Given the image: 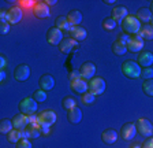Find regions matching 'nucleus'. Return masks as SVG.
Listing matches in <instances>:
<instances>
[{"label":"nucleus","instance_id":"obj_4","mask_svg":"<svg viewBox=\"0 0 153 148\" xmlns=\"http://www.w3.org/2000/svg\"><path fill=\"white\" fill-rule=\"evenodd\" d=\"M135 128H137V132L140 133L142 137H152L153 136V125L149 119L146 118H140L137 119L135 122Z\"/></svg>","mask_w":153,"mask_h":148},{"label":"nucleus","instance_id":"obj_20","mask_svg":"<svg viewBox=\"0 0 153 148\" xmlns=\"http://www.w3.org/2000/svg\"><path fill=\"white\" fill-rule=\"evenodd\" d=\"M86 36H88V32H86V29L82 28V26H73L70 30V37L73 40H75L76 43L83 41L86 39Z\"/></svg>","mask_w":153,"mask_h":148},{"label":"nucleus","instance_id":"obj_30","mask_svg":"<svg viewBox=\"0 0 153 148\" xmlns=\"http://www.w3.org/2000/svg\"><path fill=\"white\" fill-rule=\"evenodd\" d=\"M14 129V123H13V121L11 119H7V118H4V119H1L0 121V133L1 135H8L11 130Z\"/></svg>","mask_w":153,"mask_h":148},{"label":"nucleus","instance_id":"obj_1","mask_svg":"<svg viewBox=\"0 0 153 148\" xmlns=\"http://www.w3.org/2000/svg\"><path fill=\"white\" fill-rule=\"evenodd\" d=\"M141 26H142V23L140 22V19H138L135 15H131V14H128V15L126 16V19L122 22V29H123V32L130 36L137 34V33L140 32Z\"/></svg>","mask_w":153,"mask_h":148},{"label":"nucleus","instance_id":"obj_3","mask_svg":"<svg viewBox=\"0 0 153 148\" xmlns=\"http://www.w3.org/2000/svg\"><path fill=\"white\" fill-rule=\"evenodd\" d=\"M37 107H38L37 102H36L32 96L22 99L18 104L19 111H21V114H23V115H33V114H36Z\"/></svg>","mask_w":153,"mask_h":148},{"label":"nucleus","instance_id":"obj_29","mask_svg":"<svg viewBox=\"0 0 153 148\" xmlns=\"http://www.w3.org/2000/svg\"><path fill=\"white\" fill-rule=\"evenodd\" d=\"M111 49H112V52H114L115 55H118V56H122V55H124L126 52H128L127 51V45L123 44V43H120V41H118V40L112 43Z\"/></svg>","mask_w":153,"mask_h":148},{"label":"nucleus","instance_id":"obj_17","mask_svg":"<svg viewBox=\"0 0 153 148\" xmlns=\"http://www.w3.org/2000/svg\"><path fill=\"white\" fill-rule=\"evenodd\" d=\"M38 85H40V89L48 92V90H51L55 87V78L51 74H42L40 80H38Z\"/></svg>","mask_w":153,"mask_h":148},{"label":"nucleus","instance_id":"obj_9","mask_svg":"<svg viewBox=\"0 0 153 148\" xmlns=\"http://www.w3.org/2000/svg\"><path fill=\"white\" fill-rule=\"evenodd\" d=\"M79 73L81 77L86 81H90L92 78H94L96 74V64L92 63V62H85L82 63V66L79 67Z\"/></svg>","mask_w":153,"mask_h":148},{"label":"nucleus","instance_id":"obj_39","mask_svg":"<svg viewBox=\"0 0 153 148\" xmlns=\"http://www.w3.org/2000/svg\"><path fill=\"white\" fill-rule=\"evenodd\" d=\"M79 78H82L81 77L79 70H73V71H70V74H68V80H70V82L71 81H75V80H79Z\"/></svg>","mask_w":153,"mask_h":148},{"label":"nucleus","instance_id":"obj_32","mask_svg":"<svg viewBox=\"0 0 153 148\" xmlns=\"http://www.w3.org/2000/svg\"><path fill=\"white\" fill-rule=\"evenodd\" d=\"M142 90L146 96L153 97V78L152 80H145L142 84Z\"/></svg>","mask_w":153,"mask_h":148},{"label":"nucleus","instance_id":"obj_8","mask_svg":"<svg viewBox=\"0 0 153 148\" xmlns=\"http://www.w3.org/2000/svg\"><path fill=\"white\" fill-rule=\"evenodd\" d=\"M33 14L38 19H47L49 16V6L45 1L38 0V1H36L34 7H33Z\"/></svg>","mask_w":153,"mask_h":148},{"label":"nucleus","instance_id":"obj_35","mask_svg":"<svg viewBox=\"0 0 153 148\" xmlns=\"http://www.w3.org/2000/svg\"><path fill=\"white\" fill-rule=\"evenodd\" d=\"M94 99H96V96L92 93V92H86V93H83L82 95V97H81V100H82V103L85 104V106H90V104H93L94 103Z\"/></svg>","mask_w":153,"mask_h":148},{"label":"nucleus","instance_id":"obj_7","mask_svg":"<svg viewBox=\"0 0 153 148\" xmlns=\"http://www.w3.org/2000/svg\"><path fill=\"white\" fill-rule=\"evenodd\" d=\"M63 32L60 29H57L56 26L49 28L47 32V41L51 45H60V43L63 41Z\"/></svg>","mask_w":153,"mask_h":148},{"label":"nucleus","instance_id":"obj_12","mask_svg":"<svg viewBox=\"0 0 153 148\" xmlns=\"http://www.w3.org/2000/svg\"><path fill=\"white\" fill-rule=\"evenodd\" d=\"M23 135L25 138L27 140H34L41 136V129H40V123H29L25 129H23Z\"/></svg>","mask_w":153,"mask_h":148},{"label":"nucleus","instance_id":"obj_25","mask_svg":"<svg viewBox=\"0 0 153 148\" xmlns=\"http://www.w3.org/2000/svg\"><path fill=\"white\" fill-rule=\"evenodd\" d=\"M55 26H56L57 29H60L62 32L63 30H66V32H68L70 33V30H71V23L68 22V19H67V16H64V15H59L55 19Z\"/></svg>","mask_w":153,"mask_h":148},{"label":"nucleus","instance_id":"obj_11","mask_svg":"<svg viewBox=\"0 0 153 148\" xmlns=\"http://www.w3.org/2000/svg\"><path fill=\"white\" fill-rule=\"evenodd\" d=\"M143 49V39H141L138 34L130 36V40L127 43V51L128 52H141Z\"/></svg>","mask_w":153,"mask_h":148},{"label":"nucleus","instance_id":"obj_21","mask_svg":"<svg viewBox=\"0 0 153 148\" xmlns=\"http://www.w3.org/2000/svg\"><path fill=\"white\" fill-rule=\"evenodd\" d=\"M76 47H78V43L70 37V39H63V41H62L60 45H59V49H60L63 54H70V52L74 51Z\"/></svg>","mask_w":153,"mask_h":148},{"label":"nucleus","instance_id":"obj_40","mask_svg":"<svg viewBox=\"0 0 153 148\" xmlns=\"http://www.w3.org/2000/svg\"><path fill=\"white\" fill-rule=\"evenodd\" d=\"M128 40H130V34H127V33H124V32L118 36V41L123 43V44H126V45H127Z\"/></svg>","mask_w":153,"mask_h":148},{"label":"nucleus","instance_id":"obj_15","mask_svg":"<svg viewBox=\"0 0 153 148\" xmlns=\"http://www.w3.org/2000/svg\"><path fill=\"white\" fill-rule=\"evenodd\" d=\"M70 88L73 92L75 93H79L82 96L83 93H86L88 90H89V84H88V81L83 80V78H79V80H75V81H71L70 82Z\"/></svg>","mask_w":153,"mask_h":148},{"label":"nucleus","instance_id":"obj_33","mask_svg":"<svg viewBox=\"0 0 153 148\" xmlns=\"http://www.w3.org/2000/svg\"><path fill=\"white\" fill-rule=\"evenodd\" d=\"M32 97L36 100V102H37V103H42V102H45V100H47L48 95H47V92H45V90L37 89V90H34V92H33Z\"/></svg>","mask_w":153,"mask_h":148},{"label":"nucleus","instance_id":"obj_52","mask_svg":"<svg viewBox=\"0 0 153 148\" xmlns=\"http://www.w3.org/2000/svg\"><path fill=\"white\" fill-rule=\"evenodd\" d=\"M149 25H152V26H153V16H152V19H150V22H149Z\"/></svg>","mask_w":153,"mask_h":148},{"label":"nucleus","instance_id":"obj_49","mask_svg":"<svg viewBox=\"0 0 153 148\" xmlns=\"http://www.w3.org/2000/svg\"><path fill=\"white\" fill-rule=\"evenodd\" d=\"M45 3H47L48 6H53V4H56V3H57V1H56V0H47Z\"/></svg>","mask_w":153,"mask_h":148},{"label":"nucleus","instance_id":"obj_48","mask_svg":"<svg viewBox=\"0 0 153 148\" xmlns=\"http://www.w3.org/2000/svg\"><path fill=\"white\" fill-rule=\"evenodd\" d=\"M130 148H142V144H140V143H134V144L130 145Z\"/></svg>","mask_w":153,"mask_h":148},{"label":"nucleus","instance_id":"obj_42","mask_svg":"<svg viewBox=\"0 0 153 148\" xmlns=\"http://www.w3.org/2000/svg\"><path fill=\"white\" fill-rule=\"evenodd\" d=\"M19 4L25 7V8H27V7H34L36 1H33V0H22V1H19Z\"/></svg>","mask_w":153,"mask_h":148},{"label":"nucleus","instance_id":"obj_16","mask_svg":"<svg viewBox=\"0 0 153 148\" xmlns=\"http://www.w3.org/2000/svg\"><path fill=\"white\" fill-rule=\"evenodd\" d=\"M22 16H23L22 8L18 6H13L8 10V23L10 25H16V23L21 22Z\"/></svg>","mask_w":153,"mask_h":148},{"label":"nucleus","instance_id":"obj_10","mask_svg":"<svg viewBox=\"0 0 153 148\" xmlns=\"http://www.w3.org/2000/svg\"><path fill=\"white\" fill-rule=\"evenodd\" d=\"M30 77V67L27 64H18L14 70V78L19 82H25Z\"/></svg>","mask_w":153,"mask_h":148},{"label":"nucleus","instance_id":"obj_38","mask_svg":"<svg viewBox=\"0 0 153 148\" xmlns=\"http://www.w3.org/2000/svg\"><path fill=\"white\" fill-rule=\"evenodd\" d=\"M10 29H11V25L8 22H0V33L3 36L7 34L10 32Z\"/></svg>","mask_w":153,"mask_h":148},{"label":"nucleus","instance_id":"obj_46","mask_svg":"<svg viewBox=\"0 0 153 148\" xmlns=\"http://www.w3.org/2000/svg\"><path fill=\"white\" fill-rule=\"evenodd\" d=\"M40 129H41V133H44V135L49 133V126H40Z\"/></svg>","mask_w":153,"mask_h":148},{"label":"nucleus","instance_id":"obj_45","mask_svg":"<svg viewBox=\"0 0 153 148\" xmlns=\"http://www.w3.org/2000/svg\"><path fill=\"white\" fill-rule=\"evenodd\" d=\"M4 66H6V58L1 55L0 56V70H4Z\"/></svg>","mask_w":153,"mask_h":148},{"label":"nucleus","instance_id":"obj_31","mask_svg":"<svg viewBox=\"0 0 153 148\" xmlns=\"http://www.w3.org/2000/svg\"><path fill=\"white\" fill-rule=\"evenodd\" d=\"M75 106H76V102L73 96H66L62 100V107H63L64 111H70V110L74 108Z\"/></svg>","mask_w":153,"mask_h":148},{"label":"nucleus","instance_id":"obj_6","mask_svg":"<svg viewBox=\"0 0 153 148\" xmlns=\"http://www.w3.org/2000/svg\"><path fill=\"white\" fill-rule=\"evenodd\" d=\"M56 122V113L53 110H45L38 114V123L40 126H52Z\"/></svg>","mask_w":153,"mask_h":148},{"label":"nucleus","instance_id":"obj_36","mask_svg":"<svg viewBox=\"0 0 153 148\" xmlns=\"http://www.w3.org/2000/svg\"><path fill=\"white\" fill-rule=\"evenodd\" d=\"M141 77L143 78V81L145 80H152L153 78V69L152 67L142 69V71H141Z\"/></svg>","mask_w":153,"mask_h":148},{"label":"nucleus","instance_id":"obj_18","mask_svg":"<svg viewBox=\"0 0 153 148\" xmlns=\"http://www.w3.org/2000/svg\"><path fill=\"white\" fill-rule=\"evenodd\" d=\"M118 138H119V136H118V132L115 130V129H105L104 132L101 133V140H102V143H105V144H108V145H111V144H115V143L118 141Z\"/></svg>","mask_w":153,"mask_h":148},{"label":"nucleus","instance_id":"obj_50","mask_svg":"<svg viewBox=\"0 0 153 148\" xmlns=\"http://www.w3.org/2000/svg\"><path fill=\"white\" fill-rule=\"evenodd\" d=\"M104 3H105V4H114V3H115V0H105Z\"/></svg>","mask_w":153,"mask_h":148},{"label":"nucleus","instance_id":"obj_23","mask_svg":"<svg viewBox=\"0 0 153 148\" xmlns=\"http://www.w3.org/2000/svg\"><path fill=\"white\" fill-rule=\"evenodd\" d=\"M13 123H14V129L23 130V129L29 125L27 115H23V114H16V115H14V118H13Z\"/></svg>","mask_w":153,"mask_h":148},{"label":"nucleus","instance_id":"obj_27","mask_svg":"<svg viewBox=\"0 0 153 148\" xmlns=\"http://www.w3.org/2000/svg\"><path fill=\"white\" fill-rule=\"evenodd\" d=\"M22 138H25V135H23V130H19V129H13L7 135V141L11 143V144H16Z\"/></svg>","mask_w":153,"mask_h":148},{"label":"nucleus","instance_id":"obj_14","mask_svg":"<svg viewBox=\"0 0 153 148\" xmlns=\"http://www.w3.org/2000/svg\"><path fill=\"white\" fill-rule=\"evenodd\" d=\"M128 15V11H127V8L124 6H115L114 8H112V15H111V18L115 21L116 23H120L122 25V22H123L124 19H126V16Z\"/></svg>","mask_w":153,"mask_h":148},{"label":"nucleus","instance_id":"obj_43","mask_svg":"<svg viewBox=\"0 0 153 148\" xmlns=\"http://www.w3.org/2000/svg\"><path fill=\"white\" fill-rule=\"evenodd\" d=\"M142 148H153V137H148L142 144Z\"/></svg>","mask_w":153,"mask_h":148},{"label":"nucleus","instance_id":"obj_26","mask_svg":"<svg viewBox=\"0 0 153 148\" xmlns=\"http://www.w3.org/2000/svg\"><path fill=\"white\" fill-rule=\"evenodd\" d=\"M135 16H137L138 19H140L141 23H146V22H150V19H152V11H150V8H146V7H141L140 10L137 11V14H135Z\"/></svg>","mask_w":153,"mask_h":148},{"label":"nucleus","instance_id":"obj_41","mask_svg":"<svg viewBox=\"0 0 153 148\" xmlns=\"http://www.w3.org/2000/svg\"><path fill=\"white\" fill-rule=\"evenodd\" d=\"M0 22H8V10H0Z\"/></svg>","mask_w":153,"mask_h":148},{"label":"nucleus","instance_id":"obj_47","mask_svg":"<svg viewBox=\"0 0 153 148\" xmlns=\"http://www.w3.org/2000/svg\"><path fill=\"white\" fill-rule=\"evenodd\" d=\"M0 80H1V82L6 80V71L4 70H0Z\"/></svg>","mask_w":153,"mask_h":148},{"label":"nucleus","instance_id":"obj_19","mask_svg":"<svg viewBox=\"0 0 153 148\" xmlns=\"http://www.w3.org/2000/svg\"><path fill=\"white\" fill-rule=\"evenodd\" d=\"M138 64H140L142 69H146V67H150L153 64V54L149 51H143V52H140L138 55Z\"/></svg>","mask_w":153,"mask_h":148},{"label":"nucleus","instance_id":"obj_2","mask_svg":"<svg viewBox=\"0 0 153 148\" xmlns=\"http://www.w3.org/2000/svg\"><path fill=\"white\" fill-rule=\"evenodd\" d=\"M141 71H142V67L138 64V62L126 61L123 64H122V73H123L127 78H131V80L140 78Z\"/></svg>","mask_w":153,"mask_h":148},{"label":"nucleus","instance_id":"obj_22","mask_svg":"<svg viewBox=\"0 0 153 148\" xmlns=\"http://www.w3.org/2000/svg\"><path fill=\"white\" fill-rule=\"evenodd\" d=\"M67 118L71 123H79L82 121V110L78 106H75L70 111H67Z\"/></svg>","mask_w":153,"mask_h":148},{"label":"nucleus","instance_id":"obj_51","mask_svg":"<svg viewBox=\"0 0 153 148\" xmlns=\"http://www.w3.org/2000/svg\"><path fill=\"white\" fill-rule=\"evenodd\" d=\"M149 8H150V11H152V14H153V1H150V7H149Z\"/></svg>","mask_w":153,"mask_h":148},{"label":"nucleus","instance_id":"obj_13","mask_svg":"<svg viewBox=\"0 0 153 148\" xmlns=\"http://www.w3.org/2000/svg\"><path fill=\"white\" fill-rule=\"evenodd\" d=\"M137 135V128H135V123L133 122H127L124 123L120 128V136L123 140H133Z\"/></svg>","mask_w":153,"mask_h":148},{"label":"nucleus","instance_id":"obj_44","mask_svg":"<svg viewBox=\"0 0 153 148\" xmlns=\"http://www.w3.org/2000/svg\"><path fill=\"white\" fill-rule=\"evenodd\" d=\"M27 121H29V123H38V115H36V114L27 115Z\"/></svg>","mask_w":153,"mask_h":148},{"label":"nucleus","instance_id":"obj_5","mask_svg":"<svg viewBox=\"0 0 153 148\" xmlns=\"http://www.w3.org/2000/svg\"><path fill=\"white\" fill-rule=\"evenodd\" d=\"M107 84H105V80L101 77H94L89 81V92H92L94 96H99V95L104 93Z\"/></svg>","mask_w":153,"mask_h":148},{"label":"nucleus","instance_id":"obj_37","mask_svg":"<svg viewBox=\"0 0 153 148\" xmlns=\"http://www.w3.org/2000/svg\"><path fill=\"white\" fill-rule=\"evenodd\" d=\"M16 148H33V147H32L30 140H27V138H22V140H19V141L16 143Z\"/></svg>","mask_w":153,"mask_h":148},{"label":"nucleus","instance_id":"obj_24","mask_svg":"<svg viewBox=\"0 0 153 148\" xmlns=\"http://www.w3.org/2000/svg\"><path fill=\"white\" fill-rule=\"evenodd\" d=\"M67 19L71 23V26H79V23L83 19L82 13L79 10H71L70 13L67 14Z\"/></svg>","mask_w":153,"mask_h":148},{"label":"nucleus","instance_id":"obj_28","mask_svg":"<svg viewBox=\"0 0 153 148\" xmlns=\"http://www.w3.org/2000/svg\"><path fill=\"white\" fill-rule=\"evenodd\" d=\"M141 39L143 40H153V26L152 25H143L141 26L140 32L137 33Z\"/></svg>","mask_w":153,"mask_h":148},{"label":"nucleus","instance_id":"obj_34","mask_svg":"<svg viewBox=\"0 0 153 148\" xmlns=\"http://www.w3.org/2000/svg\"><path fill=\"white\" fill-rule=\"evenodd\" d=\"M116 25H118V23L115 22L111 16H108V18H105V19L102 21V28H104V30H107V32H112V30L116 28Z\"/></svg>","mask_w":153,"mask_h":148}]
</instances>
